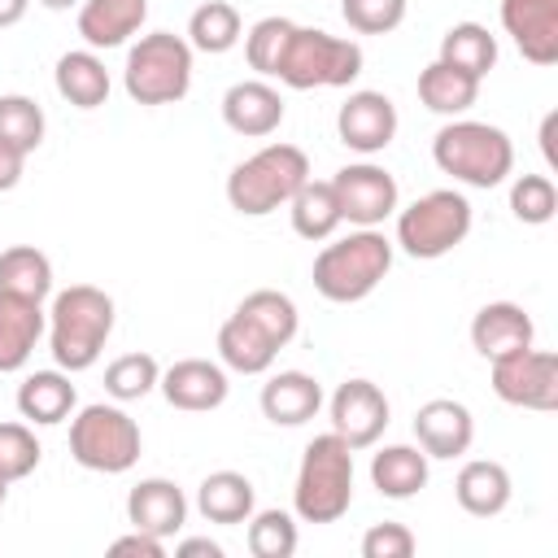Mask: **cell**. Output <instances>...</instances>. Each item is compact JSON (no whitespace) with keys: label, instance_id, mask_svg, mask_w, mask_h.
Masks as SVG:
<instances>
[{"label":"cell","instance_id":"cell-12","mask_svg":"<svg viewBox=\"0 0 558 558\" xmlns=\"http://www.w3.org/2000/svg\"><path fill=\"white\" fill-rule=\"evenodd\" d=\"M331 432L357 453V449H371L384 427H388V397L379 384L371 379H344L336 392H331Z\"/></svg>","mask_w":558,"mask_h":558},{"label":"cell","instance_id":"cell-29","mask_svg":"<svg viewBox=\"0 0 558 558\" xmlns=\"http://www.w3.org/2000/svg\"><path fill=\"white\" fill-rule=\"evenodd\" d=\"M418 100H423V109H432L440 118H462L480 100V78H471L466 70H453L445 61H432L418 70Z\"/></svg>","mask_w":558,"mask_h":558},{"label":"cell","instance_id":"cell-40","mask_svg":"<svg viewBox=\"0 0 558 558\" xmlns=\"http://www.w3.org/2000/svg\"><path fill=\"white\" fill-rule=\"evenodd\" d=\"M44 449L31 432V423H0V475L13 484V480H26L35 466H39Z\"/></svg>","mask_w":558,"mask_h":558},{"label":"cell","instance_id":"cell-8","mask_svg":"<svg viewBox=\"0 0 558 558\" xmlns=\"http://www.w3.org/2000/svg\"><path fill=\"white\" fill-rule=\"evenodd\" d=\"M471 222H475L471 201L453 187H436L410 201L405 209H397V244L418 262H436L471 235Z\"/></svg>","mask_w":558,"mask_h":558},{"label":"cell","instance_id":"cell-47","mask_svg":"<svg viewBox=\"0 0 558 558\" xmlns=\"http://www.w3.org/2000/svg\"><path fill=\"white\" fill-rule=\"evenodd\" d=\"M554 126H558V113H545V122H541V153H545L549 166L558 161V157H554Z\"/></svg>","mask_w":558,"mask_h":558},{"label":"cell","instance_id":"cell-14","mask_svg":"<svg viewBox=\"0 0 558 558\" xmlns=\"http://www.w3.org/2000/svg\"><path fill=\"white\" fill-rule=\"evenodd\" d=\"M161 397L174 405V410H187V414H205V410H218L231 392V379H227V366L222 362H209V357H183L174 366L161 371L157 379Z\"/></svg>","mask_w":558,"mask_h":558},{"label":"cell","instance_id":"cell-36","mask_svg":"<svg viewBox=\"0 0 558 558\" xmlns=\"http://www.w3.org/2000/svg\"><path fill=\"white\" fill-rule=\"evenodd\" d=\"M0 144L17 148L26 157L44 144V109L31 96H22V92L0 96Z\"/></svg>","mask_w":558,"mask_h":558},{"label":"cell","instance_id":"cell-35","mask_svg":"<svg viewBox=\"0 0 558 558\" xmlns=\"http://www.w3.org/2000/svg\"><path fill=\"white\" fill-rule=\"evenodd\" d=\"M244 541H248L253 558H292L301 545V532H296V519L288 510H253Z\"/></svg>","mask_w":558,"mask_h":558},{"label":"cell","instance_id":"cell-11","mask_svg":"<svg viewBox=\"0 0 558 558\" xmlns=\"http://www.w3.org/2000/svg\"><path fill=\"white\" fill-rule=\"evenodd\" d=\"M331 192H336V205H340V218L353 222V227H379L384 218H392L401 209V192H397V179L375 166V161H353V166H340L331 174Z\"/></svg>","mask_w":558,"mask_h":558},{"label":"cell","instance_id":"cell-33","mask_svg":"<svg viewBox=\"0 0 558 558\" xmlns=\"http://www.w3.org/2000/svg\"><path fill=\"white\" fill-rule=\"evenodd\" d=\"M0 288L17 292V296H31V301H44L52 292V262H48V253H39L35 244L4 248L0 253Z\"/></svg>","mask_w":558,"mask_h":558},{"label":"cell","instance_id":"cell-7","mask_svg":"<svg viewBox=\"0 0 558 558\" xmlns=\"http://www.w3.org/2000/svg\"><path fill=\"white\" fill-rule=\"evenodd\" d=\"M122 87L135 105H174L192 92V44L170 31L140 35L126 52Z\"/></svg>","mask_w":558,"mask_h":558},{"label":"cell","instance_id":"cell-30","mask_svg":"<svg viewBox=\"0 0 558 558\" xmlns=\"http://www.w3.org/2000/svg\"><path fill=\"white\" fill-rule=\"evenodd\" d=\"M288 214H292V231L301 240H331L336 227L344 222L340 218V205H336V192H331V179H305L296 187V196L288 201Z\"/></svg>","mask_w":558,"mask_h":558},{"label":"cell","instance_id":"cell-42","mask_svg":"<svg viewBox=\"0 0 558 558\" xmlns=\"http://www.w3.org/2000/svg\"><path fill=\"white\" fill-rule=\"evenodd\" d=\"M414 532L405 523H371L362 536V558H410Z\"/></svg>","mask_w":558,"mask_h":558},{"label":"cell","instance_id":"cell-2","mask_svg":"<svg viewBox=\"0 0 558 558\" xmlns=\"http://www.w3.org/2000/svg\"><path fill=\"white\" fill-rule=\"evenodd\" d=\"M388 270H392V240L375 227H357V231L323 244L310 275H314V288L323 301L353 305V301H366L384 283Z\"/></svg>","mask_w":558,"mask_h":558},{"label":"cell","instance_id":"cell-6","mask_svg":"<svg viewBox=\"0 0 558 558\" xmlns=\"http://www.w3.org/2000/svg\"><path fill=\"white\" fill-rule=\"evenodd\" d=\"M362 74V48L353 39L327 35L323 26H292L275 78L292 92L310 87H349Z\"/></svg>","mask_w":558,"mask_h":558},{"label":"cell","instance_id":"cell-13","mask_svg":"<svg viewBox=\"0 0 558 558\" xmlns=\"http://www.w3.org/2000/svg\"><path fill=\"white\" fill-rule=\"evenodd\" d=\"M397 126H401L397 105H392L384 92H371V87L349 92V100H344L340 113H336V135H340V144L353 148V153H362V157L384 153V148L397 140Z\"/></svg>","mask_w":558,"mask_h":558},{"label":"cell","instance_id":"cell-27","mask_svg":"<svg viewBox=\"0 0 558 558\" xmlns=\"http://www.w3.org/2000/svg\"><path fill=\"white\" fill-rule=\"evenodd\" d=\"M196 510L209 523H227V527L248 523V514L257 510V488L240 471H209L196 488Z\"/></svg>","mask_w":558,"mask_h":558},{"label":"cell","instance_id":"cell-22","mask_svg":"<svg viewBox=\"0 0 558 558\" xmlns=\"http://www.w3.org/2000/svg\"><path fill=\"white\" fill-rule=\"evenodd\" d=\"M148 17V0H83L78 4V35L92 52L122 48Z\"/></svg>","mask_w":558,"mask_h":558},{"label":"cell","instance_id":"cell-5","mask_svg":"<svg viewBox=\"0 0 558 558\" xmlns=\"http://www.w3.org/2000/svg\"><path fill=\"white\" fill-rule=\"evenodd\" d=\"M310 179V157L296 144H266L227 174V201L244 218H266Z\"/></svg>","mask_w":558,"mask_h":558},{"label":"cell","instance_id":"cell-26","mask_svg":"<svg viewBox=\"0 0 558 558\" xmlns=\"http://www.w3.org/2000/svg\"><path fill=\"white\" fill-rule=\"evenodd\" d=\"M52 83H57V96L74 109H100L109 100V70L92 48L61 52L57 70H52Z\"/></svg>","mask_w":558,"mask_h":558},{"label":"cell","instance_id":"cell-49","mask_svg":"<svg viewBox=\"0 0 558 558\" xmlns=\"http://www.w3.org/2000/svg\"><path fill=\"white\" fill-rule=\"evenodd\" d=\"M4 497H9V480L0 475V506H4Z\"/></svg>","mask_w":558,"mask_h":558},{"label":"cell","instance_id":"cell-19","mask_svg":"<svg viewBox=\"0 0 558 558\" xmlns=\"http://www.w3.org/2000/svg\"><path fill=\"white\" fill-rule=\"evenodd\" d=\"M126 523L153 536H179L187 523V497L174 480L166 475H148L126 493Z\"/></svg>","mask_w":558,"mask_h":558},{"label":"cell","instance_id":"cell-45","mask_svg":"<svg viewBox=\"0 0 558 558\" xmlns=\"http://www.w3.org/2000/svg\"><path fill=\"white\" fill-rule=\"evenodd\" d=\"M174 554L179 558H222V545L209 541V536H187V541L174 545Z\"/></svg>","mask_w":558,"mask_h":558},{"label":"cell","instance_id":"cell-1","mask_svg":"<svg viewBox=\"0 0 558 558\" xmlns=\"http://www.w3.org/2000/svg\"><path fill=\"white\" fill-rule=\"evenodd\" d=\"M113 336V296L92 283H70L48 310V353L61 371H92Z\"/></svg>","mask_w":558,"mask_h":558},{"label":"cell","instance_id":"cell-48","mask_svg":"<svg viewBox=\"0 0 558 558\" xmlns=\"http://www.w3.org/2000/svg\"><path fill=\"white\" fill-rule=\"evenodd\" d=\"M44 9H52V13H65V9H74V4H83V0H39Z\"/></svg>","mask_w":558,"mask_h":558},{"label":"cell","instance_id":"cell-20","mask_svg":"<svg viewBox=\"0 0 558 558\" xmlns=\"http://www.w3.org/2000/svg\"><path fill=\"white\" fill-rule=\"evenodd\" d=\"M44 331H48L44 301H31V296H17V292L0 288V375L22 371Z\"/></svg>","mask_w":558,"mask_h":558},{"label":"cell","instance_id":"cell-38","mask_svg":"<svg viewBox=\"0 0 558 558\" xmlns=\"http://www.w3.org/2000/svg\"><path fill=\"white\" fill-rule=\"evenodd\" d=\"M292 26L296 22H288V17H262V22H253L248 35H244V61H248V70H257L262 78H275V65L283 57V44H288Z\"/></svg>","mask_w":558,"mask_h":558},{"label":"cell","instance_id":"cell-10","mask_svg":"<svg viewBox=\"0 0 558 558\" xmlns=\"http://www.w3.org/2000/svg\"><path fill=\"white\" fill-rule=\"evenodd\" d=\"M493 392L506 405L549 414L558 410V357L549 349H514L493 362Z\"/></svg>","mask_w":558,"mask_h":558},{"label":"cell","instance_id":"cell-21","mask_svg":"<svg viewBox=\"0 0 558 558\" xmlns=\"http://www.w3.org/2000/svg\"><path fill=\"white\" fill-rule=\"evenodd\" d=\"M262 414L275 427H301L323 410V384L305 371H279L262 384Z\"/></svg>","mask_w":558,"mask_h":558},{"label":"cell","instance_id":"cell-41","mask_svg":"<svg viewBox=\"0 0 558 558\" xmlns=\"http://www.w3.org/2000/svg\"><path fill=\"white\" fill-rule=\"evenodd\" d=\"M410 0H340V13L349 22V31L357 35H388L405 22Z\"/></svg>","mask_w":558,"mask_h":558},{"label":"cell","instance_id":"cell-32","mask_svg":"<svg viewBox=\"0 0 558 558\" xmlns=\"http://www.w3.org/2000/svg\"><path fill=\"white\" fill-rule=\"evenodd\" d=\"M240 35H244V22H240L235 4H227V0H205L187 17V44H192V52H209V57L231 52L240 44Z\"/></svg>","mask_w":558,"mask_h":558},{"label":"cell","instance_id":"cell-44","mask_svg":"<svg viewBox=\"0 0 558 558\" xmlns=\"http://www.w3.org/2000/svg\"><path fill=\"white\" fill-rule=\"evenodd\" d=\"M22 166H26V153L0 144V192H13L22 183Z\"/></svg>","mask_w":558,"mask_h":558},{"label":"cell","instance_id":"cell-4","mask_svg":"<svg viewBox=\"0 0 558 558\" xmlns=\"http://www.w3.org/2000/svg\"><path fill=\"white\" fill-rule=\"evenodd\" d=\"M353 506V449L336 436L323 432L305 445L296 484H292V510L305 523H336Z\"/></svg>","mask_w":558,"mask_h":558},{"label":"cell","instance_id":"cell-28","mask_svg":"<svg viewBox=\"0 0 558 558\" xmlns=\"http://www.w3.org/2000/svg\"><path fill=\"white\" fill-rule=\"evenodd\" d=\"M371 484L379 497L405 501L414 493H423L427 484V453L414 445H384L379 453H371Z\"/></svg>","mask_w":558,"mask_h":558},{"label":"cell","instance_id":"cell-37","mask_svg":"<svg viewBox=\"0 0 558 558\" xmlns=\"http://www.w3.org/2000/svg\"><path fill=\"white\" fill-rule=\"evenodd\" d=\"M157 379H161V366H157L153 353H122V357H113L105 366V392L113 401H140V397H148L157 388Z\"/></svg>","mask_w":558,"mask_h":558},{"label":"cell","instance_id":"cell-39","mask_svg":"<svg viewBox=\"0 0 558 558\" xmlns=\"http://www.w3.org/2000/svg\"><path fill=\"white\" fill-rule=\"evenodd\" d=\"M510 209L527 227H545L558 214V187L549 174H519L510 183Z\"/></svg>","mask_w":558,"mask_h":558},{"label":"cell","instance_id":"cell-18","mask_svg":"<svg viewBox=\"0 0 558 558\" xmlns=\"http://www.w3.org/2000/svg\"><path fill=\"white\" fill-rule=\"evenodd\" d=\"M532 340H536V323L514 301H488L471 318V349L484 362H497V357H506L514 349H527Z\"/></svg>","mask_w":558,"mask_h":558},{"label":"cell","instance_id":"cell-43","mask_svg":"<svg viewBox=\"0 0 558 558\" xmlns=\"http://www.w3.org/2000/svg\"><path fill=\"white\" fill-rule=\"evenodd\" d=\"M109 554H113V558H161V554H166V541H161V536H153V532L131 527L126 536L109 541Z\"/></svg>","mask_w":558,"mask_h":558},{"label":"cell","instance_id":"cell-23","mask_svg":"<svg viewBox=\"0 0 558 558\" xmlns=\"http://www.w3.org/2000/svg\"><path fill=\"white\" fill-rule=\"evenodd\" d=\"M17 414L26 423H39V427H57L74 414L78 405V392L70 384V371H31L22 384H17Z\"/></svg>","mask_w":558,"mask_h":558},{"label":"cell","instance_id":"cell-34","mask_svg":"<svg viewBox=\"0 0 558 558\" xmlns=\"http://www.w3.org/2000/svg\"><path fill=\"white\" fill-rule=\"evenodd\" d=\"M244 318H253L279 349L296 336V327H301V314H296V301L288 296V292H275V288H257V292H248L240 305H235Z\"/></svg>","mask_w":558,"mask_h":558},{"label":"cell","instance_id":"cell-15","mask_svg":"<svg viewBox=\"0 0 558 558\" xmlns=\"http://www.w3.org/2000/svg\"><path fill=\"white\" fill-rule=\"evenodd\" d=\"M414 440L427 458H462L475 440V418L453 397H432L414 410Z\"/></svg>","mask_w":558,"mask_h":558},{"label":"cell","instance_id":"cell-24","mask_svg":"<svg viewBox=\"0 0 558 558\" xmlns=\"http://www.w3.org/2000/svg\"><path fill=\"white\" fill-rule=\"evenodd\" d=\"M510 493H514L510 471H506L501 462H493V458H471V462H462V471H458V480H453L458 506H462L466 514H475V519L501 514V510L510 506Z\"/></svg>","mask_w":558,"mask_h":558},{"label":"cell","instance_id":"cell-17","mask_svg":"<svg viewBox=\"0 0 558 558\" xmlns=\"http://www.w3.org/2000/svg\"><path fill=\"white\" fill-rule=\"evenodd\" d=\"M222 122L244 140H266L283 122V96L266 78H240L222 96Z\"/></svg>","mask_w":558,"mask_h":558},{"label":"cell","instance_id":"cell-3","mask_svg":"<svg viewBox=\"0 0 558 558\" xmlns=\"http://www.w3.org/2000/svg\"><path fill=\"white\" fill-rule=\"evenodd\" d=\"M432 161L466 187H497L514 170V144L501 126L475 118H449L432 135Z\"/></svg>","mask_w":558,"mask_h":558},{"label":"cell","instance_id":"cell-9","mask_svg":"<svg viewBox=\"0 0 558 558\" xmlns=\"http://www.w3.org/2000/svg\"><path fill=\"white\" fill-rule=\"evenodd\" d=\"M140 423L122 405L92 401L70 418V458L83 471L122 475L140 462Z\"/></svg>","mask_w":558,"mask_h":558},{"label":"cell","instance_id":"cell-31","mask_svg":"<svg viewBox=\"0 0 558 558\" xmlns=\"http://www.w3.org/2000/svg\"><path fill=\"white\" fill-rule=\"evenodd\" d=\"M436 61H445L453 70H466L471 78L484 83V74L497 65V35L480 22H453L440 35V57Z\"/></svg>","mask_w":558,"mask_h":558},{"label":"cell","instance_id":"cell-46","mask_svg":"<svg viewBox=\"0 0 558 558\" xmlns=\"http://www.w3.org/2000/svg\"><path fill=\"white\" fill-rule=\"evenodd\" d=\"M26 9H31V0H0V31L4 26H17L26 17Z\"/></svg>","mask_w":558,"mask_h":558},{"label":"cell","instance_id":"cell-25","mask_svg":"<svg viewBox=\"0 0 558 558\" xmlns=\"http://www.w3.org/2000/svg\"><path fill=\"white\" fill-rule=\"evenodd\" d=\"M218 357H222V366L227 371H235V375H266L270 366H275V357H279V344L253 323V318H244L240 310L218 327Z\"/></svg>","mask_w":558,"mask_h":558},{"label":"cell","instance_id":"cell-16","mask_svg":"<svg viewBox=\"0 0 558 558\" xmlns=\"http://www.w3.org/2000/svg\"><path fill=\"white\" fill-rule=\"evenodd\" d=\"M501 26L532 65L558 61V0H501Z\"/></svg>","mask_w":558,"mask_h":558}]
</instances>
